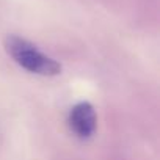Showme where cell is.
Instances as JSON below:
<instances>
[{
  "label": "cell",
  "mask_w": 160,
  "mask_h": 160,
  "mask_svg": "<svg viewBox=\"0 0 160 160\" xmlns=\"http://www.w3.org/2000/svg\"><path fill=\"white\" fill-rule=\"evenodd\" d=\"M5 52L13 58V61L25 69L30 74L41 75V77H55L61 74V64L38 49L36 44L32 41L19 36V35H8L3 39Z\"/></svg>",
  "instance_id": "1"
},
{
  "label": "cell",
  "mask_w": 160,
  "mask_h": 160,
  "mask_svg": "<svg viewBox=\"0 0 160 160\" xmlns=\"http://www.w3.org/2000/svg\"><path fill=\"white\" fill-rule=\"evenodd\" d=\"M68 127L78 140H90L98 129V115L91 102L80 101L68 113Z\"/></svg>",
  "instance_id": "2"
}]
</instances>
